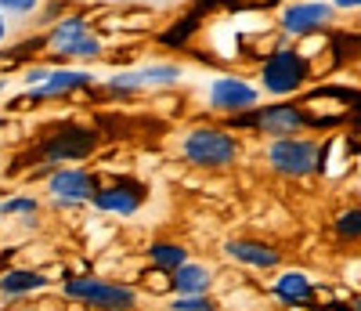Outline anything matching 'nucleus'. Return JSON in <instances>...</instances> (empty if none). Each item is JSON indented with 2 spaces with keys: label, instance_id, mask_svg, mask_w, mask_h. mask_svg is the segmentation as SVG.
<instances>
[{
  "label": "nucleus",
  "instance_id": "obj_1",
  "mask_svg": "<svg viewBox=\"0 0 361 311\" xmlns=\"http://www.w3.org/2000/svg\"><path fill=\"white\" fill-rule=\"evenodd\" d=\"M314 58L300 44H275L257 66V87L267 98H296L314 80Z\"/></svg>",
  "mask_w": 361,
  "mask_h": 311
},
{
  "label": "nucleus",
  "instance_id": "obj_2",
  "mask_svg": "<svg viewBox=\"0 0 361 311\" xmlns=\"http://www.w3.org/2000/svg\"><path fill=\"white\" fill-rule=\"evenodd\" d=\"M243 156V141L235 131L217 123H195L177 138V160L195 170H228Z\"/></svg>",
  "mask_w": 361,
  "mask_h": 311
},
{
  "label": "nucleus",
  "instance_id": "obj_3",
  "mask_svg": "<svg viewBox=\"0 0 361 311\" xmlns=\"http://www.w3.org/2000/svg\"><path fill=\"white\" fill-rule=\"evenodd\" d=\"M228 131H257L267 138H286V134H307L311 131V112L304 102L296 98H271L260 102L250 112H235L228 116Z\"/></svg>",
  "mask_w": 361,
  "mask_h": 311
},
{
  "label": "nucleus",
  "instance_id": "obj_4",
  "mask_svg": "<svg viewBox=\"0 0 361 311\" xmlns=\"http://www.w3.org/2000/svg\"><path fill=\"white\" fill-rule=\"evenodd\" d=\"M47 54L54 58V66H69V61L87 66V61L105 58V37L83 11H69L62 22L47 29Z\"/></svg>",
  "mask_w": 361,
  "mask_h": 311
},
{
  "label": "nucleus",
  "instance_id": "obj_5",
  "mask_svg": "<svg viewBox=\"0 0 361 311\" xmlns=\"http://www.w3.org/2000/svg\"><path fill=\"white\" fill-rule=\"evenodd\" d=\"M264 163H267V170H275L279 177H289V181L325 174V141H318L311 134L267 138Z\"/></svg>",
  "mask_w": 361,
  "mask_h": 311
},
{
  "label": "nucleus",
  "instance_id": "obj_6",
  "mask_svg": "<svg viewBox=\"0 0 361 311\" xmlns=\"http://www.w3.org/2000/svg\"><path fill=\"white\" fill-rule=\"evenodd\" d=\"M98 145H102L98 127H87V123H58L25 156L33 163H44V167H69V163L90 160L98 152Z\"/></svg>",
  "mask_w": 361,
  "mask_h": 311
},
{
  "label": "nucleus",
  "instance_id": "obj_7",
  "mask_svg": "<svg viewBox=\"0 0 361 311\" xmlns=\"http://www.w3.org/2000/svg\"><path fill=\"white\" fill-rule=\"evenodd\" d=\"M62 297L83 304L87 311H134L137 307V290L116 278H102V275H69L62 283Z\"/></svg>",
  "mask_w": 361,
  "mask_h": 311
},
{
  "label": "nucleus",
  "instance_id": "obj_8",
  "mask_svg": "<svg viewBox=\"0 0 361 311\" xmlns=\"http://www.w3.org/2000/svg\"><path fill=\"white\" fill-rule=\"evenodd\" d=\"M336 18L340 15H336V8L329 4V0H286V4L279 8V15H275V25H279L282 37L300 44L307 37L329 33Z\"/></svg>",
  "mask_w": 361,
  "mask_h": 311
},
{
  "label": "nucleus",
  "instance_id": "obj_9",
  "mask_svg": "<svg viewBox=\"0 0 361 311\" xmlns=\"http://www.w3.org/2000/svg\"><path fill=\"white\" fill-rule=\"evenodd\" d=\"M148 199V184L130 177V174H116L109 181L98 184L94 199H90V206H94L102 217H116V221H127V217H134Z\"/></svg>",
  "mask_w": 361,
  "mask_h": 311
},
{
  "label": "nucleus",
  "instance_id": "obj_10",
  "mask_svg": "<svg viewBox=\"0 0 361 311\" xmlns=\"http://www.w3.org/2000/svg\"><path fill=\"white\" fill-rule=\"evenodd\" d=\"M264 102L260 95V87L246 76H238V73H221L206 83V109L209 112H221L224 119L235 116V112H250Z\"/></svg>",
  "mask_w": 361,
  "mask_h": 311
},
{
  "label": "nucleus",
  "instance_id": "obj_11",
  "mask_svg": "<svg viewBox=\"0 0 361 311\" xmlns=\"http://www.w3.org/2000/svg\"><path fill=\"white\" fill-rule=\"evenodd\" d=\"M98 174L94 170H87L80 163H69V167H51L47 170V196L54 206H62V210H80L87 206L90 199H94L98 192Z\"/></svg>",
  "mask_w": 361,
  "mask_h": 311
},
{
  "label": "nucleus",
  "instance_id": "obj_12",
  "mask_svg": "<svg viewBox=\"0 0 361 311\" xmlns=\"http://www.w3.org/2000/svg\"><path fill=\"white\" fill-rule=\"evenodd\" d=\"M224 257L231 261V264H238V268H250V271H275V268H282V250L275 242H267V239H260V235H231V239H224Z\"/></svg>",
  "mask_w": 361,
  "mask_h": 311
},
{
  "label": "nucleus",
  "instance_id": "obj_13",
  "mask_svg": "<svg viewBox=\"0 0 361 311\" xmlns=\"http://www.w3.org/2000/svg\"><path fill=\"white\" fill-rule=\"evenodd\" d=\"M98 83V76L90 69H69V66H54L51 76L44 80V87L37 90H25V105H40V102H62V98H73L80 90H90Z\"/></svg>",
  "mask_w": 361,
  "mask_h": 311
},
{
  "label": "nucleus",
  "instance_id": "obj_14",
  "mask_svg": "<svg viewBox=\"0 0 361 311\" xmlns=\"http://www.w3.org/2000/svg\"><path fill=\"white\" fill-rule=\"evenodd\" d=\"M314 290H318L314 278L304 268H282L275 275V283H271V297H275V304L279 307H289V311L307 307L314 300Z\"/></svg>",
  "mask_w": 361,
  "mask_h": 311
},
{
  "label": "nucleus",
  "instance_id": "obj_15",
  "mask_svg": "<svg viewBox=\"0 0 361 311\" xmlns=\"http://www.w3.org/2000/svg\"><path fill=\"white\" fill-rule=\"evenodd\" d=\"M217 283L214 264L206 261H185L170 271V297H188V293H209Z\"/></svg>",
  "mask_w": 361,
  "mask_h": 311
},
{
  "label": "nucleus",
  "instance_id": "obj_16",
  "mask_svg": "<svg viewBox=\"0 0 361 311\" xmlns=\"http://www.w3.org/2000/svg\"><path fill=\"white\" fill-rule=\"evenodd\" d=\"M47 286H51V278L40 268H4L0 271V297H8V300L33 297V293L47 290Z\"/></svg>",
  "mask_w": 361,
  "mask_h": 311
},
{
  "label": "nucleus",
  "instance_id": "obj_17",
  "mask_svg": "<svg viewBox=\"0 0 361 311\" xmlns=\"http://www.w3.org/2000/svg\"><path fill=\"white\" fill-rule=\"evenodd\" d=\"M199 29H202V11H199V8H192L188 15H180L177 22H170L156 40H159L166 51H185V47L195 40Z\"/></svg>",
  "mask_w": 361,
  "mask_h": 311
},
{
  "label": "nucleus",
  "instance_id": "obj_18",
  "mask_svg": "<svg viewBox=\"0 0 361 311\" xmlns=\"http://www.w3.org/2000/svg\"><path fill=\"white\" fill-rule=\"evenodd\" d=\"M145 257H148V264H152V268H163V271H173V268L185 264V261H192L188 246L177 242V239H156V242H148Z\"/></svg>",
  "mask_w": 361,
  "mask_h": 311
},
{
  "label": "nucleus",
  "instance_id": "obj_19",
  "mask_svg": "<svg viewBox=\"0 0 361 311\" xmlns=\"http://www.w3.org/2000/svg\"><path fill=\"white\" fill-rule=\"evenodd\" d=\"M137 87H173L185 80V66L180 61H152V66H141V69H130Z\"/></svg>",
  "mask_w": 361,
  "mask_h": 311
},
{
  "label": "nucleus",
  "instance_id": "obj_20",
  "mask_svg": "<svg viewBox=\"0 0 361 311\" xmlns=\"http://www.w3.org/2000/svg\"><path fill=\"white\" fill-rule=\"evenodd\" d=\"M333 235H336L340 242H357V239H361V203L343 206V210L336 213V221H333Z\"/></svg>",
  "mask_w": 361,
  "mask_h": 311
},
{
  "label": "nucleus",
  "instance_id": "obj_21",
  "mask_svg": "<svg viewBox=\"0 0 361 311\" xmlns=\"http://www.w3.org/2000/svg\"><path fill=\"white\" fill-rule=\"evenodd\" d=\"M33 213H40V199L37 196H8L4 203H0V221H11V217L33 221Z\"/></svg>",
  "mask_w": 361,
  "mask_h": 311
},
{
  "label": "nucleus",
  "instance_id": "obj_22",
  "mask_svg": "<svg viewBox=\"0 0 361 311\" xmlns=\"http://www.w3.org/2000/svg\"><path fill=\"white\" fill-rule=\"evenodd\" d=\"M170 311H217L214 293H188V297H173L166 304Z\"/></svg>",
  "mask_w": 361,
  "mask_h": 311
},
{
  "label": "nucleus",
  "instance_id": "obj_23",
  "mask_svg": "<svg viewBox=\"0 0 361 311\" xmlns=\"http://www.w3.org/2000/svg\"><path fill=\"white\" fill-rule=\"evenodd\" d=\"M44 0H0V11L8 18H37Z\"/></svg>",
  "mask_w": 361,
  "mask_h": 311
},
{
  "label": "nucleus",
  "instance_id": "obj_24",
  "mask_svg": "<svg viewBox=\"0 0 361 311\" xmlns=\"http://www.w3.org/2000/svg\"><path fill=\"white\" fill-rule=\"evenodd\" d=\"M66 15H69V4H66V0H44V8H40L37 22H40L44 29H51L54 22H62Z\"/></svg>",
  "mask_w": 361,
  "mask_h": 311
},
{
  "label": "nucleus",
  "instance_id": "obj_25",
  "mask_svg": "<svg viewBox=\"0 0 361 311\" xmlns=\"http://www.w3.org/2000/svg\"><path fill=\"white\" fill-rule=\"evenodd\" d=\"M51 69H54V66H47V61H33V66H25V69H22V87H25V90L44 87V80L51 76Z\"/></svg>",
  "mask_w": 361,
  "mask_h": 311
},
{
  "label": "nucleus",
  "instance_id": "obj_26",
  "mask_svg": "<svg viewBox=\"0 0 361 311\" xmlns=\"http://www.w3.org/2000/svg\"><path fill=\"white\" fill-rule=\"evenodd\" d=\"M145 278H148V290H152V293H170V271H163V268H148Z\"/></svg>",
  "mask_w": 361,
  "mask_h": 311
},
{
  "label": "nucleus",
  "instance_id": "obj_27",
  "mask_svg": "<svg viewBox=\"0 0 361 311\" xmlns=\"http://www.w3.org/2000/svg\"><path fill=\"white\" fill-rule=\"evenodd\" d=\"M336 8V15H350V11H361V0H329Z\"/></svg>",
  "mask_w": 361,
  "mask_h": 311
},
{
  "label": "nucleus",
  "instance_id": "obj_28",
  "mask_svg": "<svg viewBox=\"0 0 361 311\" xmlns=\"http://www.w3.org/2000/svg\"><path fill=\"white\" fill-rule=\"evenodd\" d=\"M8 37H11V18H8L4 11H0V47L8 44Z\"/></svg>",
  "mask_w": 361,
  "mask_h": 311
},
{
  "label": "nucleus",
  "instance_id": "obj_29",
  "mask_svg": "<svg viewBox=\"0 0 361 311\" xmlns=\"http://www.w3.org/2000/svg\"><path fill=\"white\" fill-rule=\"evenodd\" d=\"M350 311H361V290H357V293L350 297Z\"/></svg>",
  "mask_w": 361,
  "mask_h": 311
},
{
  "label": "nucleus",
  "instance_id": "obj_30",
  "mask_svg": "<svg viewBox=\"0 0 361 311\" xmlns=\"http://www.w3.org/2000/svg\"><path fill=\"white\" fill-rule=\"evenodd\" d=\"M109 4H141V0H109Z\"/></svg>",
  "mask_w": 361,
  "mask_h": 311
},
{
  "label": "nucleus",
  "instance_id": "obj_31",
  "mask_svg": "<svg viewBox=\"0 0 361 311\" xmlns=\"http://www.w3.org/2000/svg\"><path fill=\"white\" fill-rule=\"evenodd\" d=\"M4 87H8V83H4V76H0V95H4Z\"/></svg>",
  "mask_w": 361,
  "mask_h": 311
},
{
  "label": "nucleus",
  "instance_id": "obj_32",
  "mask_svg": "<svg viewBox=\"0 0 361 311\" xmlns=\"http://www.w3.org/2000/svg\"><path fill=\"white\" fill-rule=\"evenodd\" d=\"M0 127H4V116H0Z\"/></svg>",
  "mask_w": 361,
  "mask_h": 311
}]
</instances>
